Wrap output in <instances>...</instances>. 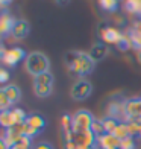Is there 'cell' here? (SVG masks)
I'll return each mask as SVG.
<instances>
[{"label":"cell","mask_w":141,"mask_h":149,"mask_svg":"<svg viewBox=\"0 0 141 149\" xmlns=\"http://www.w3.org/2000/svg\"><path fill=\"white\" fill-rule=\"evenodd\" d=\"M94 61L91 59V56L88 53L84 52H77L73 50L68 52L65 55V65L70 72H73L75 74H79V76H86L94 70Z\"/></svg>","instance_id":"1"},{"label":"cell","mask_w":141,"mask_h":149,"mask_svg":"<svg viewBox=\"0 0 141 149\" xmlns=\"http://www.w3.org/2000/svg\"><path fill=\"white\" fill-rule=\"evenodd\" d=\"M26 70L33 78L50 70V61L43 52H32L26 58Z\"/></svg>","instance_id":"2"},{"label":"cell","mask_w":141,"mask_h":149,"mask_svg":"<svg viewBox=\"0 0 141 149\" xmlns=\"http://www.w3.org/2000/svg\"><path fill=\"white\" fill-rule=\"evenodd\" d=\"M94 122V116L86 111V110H79L75 116H73V132H84L91 130V125Z\"/></svg>","instance_id":"3"},{"label":"cell","mask_w":141,"mask_h":149,"mask_svg":"<svg viewBox=\"0 0 141 149\" xmlns=\"http://www.w3.org/2000/svg\"><path fill=\"white\" fill-rule=\"evenodd\" d=\"M24 58H28V55H26L24 49H21V47H11V49L2 47V61L5 65L15 67Z\"/></svg>","instance_id":"4"},{"label":"cell","mask_w":141,"mask_h":149,"mask_svg":"<svg viewBox=\"0 0 141 149\" xmlns=\"http://www.w3.org/2000/svg\"><path fill=\"white\" fill-rule=\"evenodd\" d=\"M91 93H93V85L85 78L76 81L71 87V97L75 100H85L86 97H90Z\"/></svg>","instance_id":"5"},{"label":"cell","mask_w":141,"mask_h":149,"mask_svg":"<svg viewBox=\"0 0 141 149\" xmlns=\"http://www.w3.org/2000/svg\"><path fill=\"white\" fill-rule=\"evenodd\" d=\"M75 143L77 145V149H91L97 145V135L91 130L75 134Z\"/></svg>","instance_id":"6"},{"label":"cell","mask_w":141,"mask_h":149,"mask_svg":"<svg viewBox=\"0 0 141 149\" xmlns=\"http://www.w3.org/2000/svg\"><path fill=\"white\" fill-rule=\"evenodd\" d=\"M97 145L100 149H115L120 148V139H117L114 134L105 132L97 137Z\"/></svg>","instance_id":"7"},{"label":"cell","mask_w":141,"mask_h":149,"mask_svg":"<svg viewBox=\"0 0 141 149\" xmlns=\"http://www.w3.org/2000/svg\"><path fill=\"white\" fill-rule=\"evenodd\" d=\"M29 32H30V24L26 22V20H17L11 35L15 40H23L29 35Z\"/></svg>","instance_id":"8"},{"label":"cell","mask_w":141,"mask_h":149,"mask_svg":"<svg viewBox=\"0 0 141 149\" xmlns=\"http://www.w3.org/2000/svg\"><path fill=\"white\" fill-rule=\"evenodd\" d=\"M122 37H123L122 32L115 28H112V26H108V28L102 29V40L106 44H117Z\"/></svg>","instance_id":"9"},{"label":"cell","mask_w":141,"mask_h":149,"mask_svg":"<svg viewBox=\"0 0 141 149\" xmlns=\"http://www.w3.org/2000/svg\"><path fill=\"white\" fill-rule=\"evenodd\" d=\"M88 55L91 56V59L94 61V63L102 61L106 55H108V46H106V43H96V44H93L90 52H88Z\"/></svg>","instance_id":"10"},{"label":"cell","mask_w":141,"mask_h":149,"mask_svg":"<svg viewBox=\"0 0 141 149\" xmlns=\"http://www.w3.org/2000/svg\"><path fill=\"white\" fill-rule=\"evenodd\" d=\"M17 20L9 15V14H5L2 15L0 18V33H2V37H6L8 33H12V29H14V24H15Z\"/></svg>","instance_id":"11"},{"label":"cell","mask_w":141,"mask_h":149,"mask_svg":"<svg viewBox=\"0 0 141 149\" xmlns=\"http://www.w3.org/2000/svg\"><path fill=\"white\" fill-rule=\"evenodd\" d=\"M2 91L8 96V99L11 100V104L14 105V104H17L18 100H20V97H21V91H20V88L17 85H5L3 88H2Z\"/></svg>","instance_id":"12"},{"label":"cell","mask_w":141,"mask_h":149,"mask_svg":"<svg viewBox=\"0 0 141 149\" xmlns=\"http://www.w3.org/2000/svg\"><path fill=\"white\" fill-rule=\"evenodd\" d=\"M26 122H28V123H29L32 128H35L38 132L43 131L44 128H46V119L41 116V114H37V113L29 114L28 119H26Z\"/></svg>","instance_id":"13"},{"label":"cell","mask_w":141,"mask_h":149,"mask_svg":"<svg viewBox=\"0 0 141 149\" xmlns=\"http://www.w3.org/2000/svg\"><path fill=\"white\" fill-rule=\"evenodd\" d=\"M53 81H55L53 74L50 72H44L33 78V85H53Z\"/></svg>","instance_id":"14"},{"label":"cell","mask_w":141,"mask_h":149,"mask_svg":"<svg viewBox=\"0 0 141 149\" xmlns=\"http://www.w3.org/2000/svg\"><path fill=\"white\" fill-rule=\"evenodd\" d=\"M11 116L14 119V123L15 125H20V123H24L26 119H28V114L24 113L23 108H11Z\"/></svg>","instance_id":"15"},{"label":"cell","mask_w":141,"mask_h":149,"mask_svg":"<svg viewBox=\"0 0 141 149\" xmlns=\"http://www.w3.org/2000/svg\"><path fill=\"white\" fill-rule=\"evenodd\" d=\"M114 135L120 140H123L126 137H131L129 135V128H127V122H120V123L117 125V128H115V131H114Z\"/></svg>","instance_id":"16"},{"label":"cell","mask_w":141,"mask_h":149,"mask_svg":"<svg viewBox=\"0 0 141 149\" xmlns=\"http://www.w3.org/2000/svg\"><path fill=\"white\" fill-rule=\"evenodd\" d=\"M103 120V126H105V132H109V134H114L117 125L120 123V120H117L115 117H111V116H106Z\"/></svg>","instance_id":"17"},{"label":"cell","mask_w":141,"mask_h":149,"mask_svg":"<svg viewBox=\"0 0 141 149\" xmlns=\"http://www.w3.org/2000/svg\"><path fill=\"white\" fill-rule=\"evenodd\" d=\"M0 125H2L5 130L15 126L14 119H12V116H11V111H2L0 113Z\"/></svg>","instance_id":"18"},{"label":"cell","mask_w":141,"mask_h":149,"mask_svg":"<svg viewBox=\"0 0 141 149\" xmlns=\"http://www.w3.org/2000/svg\"><path fill=\"white\" fill-rule=\"evenodd\" d=\"M124 8L132 14H141V0H126Z\"/></svg>","instance_id":"19"},{"label":"cell","mask_w":141,"mask_h":149,"mask_svg":"<svg viewBox=\"0 0 141 149\" xmlns=\"http://www.w3.org/2000/svg\"><path fill=\"white\" fill-rule=\"evenodd\" d=\"M53 85H33V91L38 97H47L52 94Z\"/></svg>","instance_id":"20"},{"label":"cell","mask_w":141,"mask_h":149,"mask_svg":"<svg viewBox=\"0 0 141 149\" xmlns=\"http://www.w3.org/2000/svg\"><path fill=\"white\" fill-rule=\"evenodd\" d=\"M99 5L102 6V9L114 12L118 9V0H99Z\"/></svg>","instance_id":"21"},{"label":"cell","mask_w":141,"mask_h":149,"mask_svg":"<svg viewBox=\"0 0 141 149\" xmlns=\"http://www.w3.org/2000/svg\"><path fill=\"white\" fill-rule=\"evenodd\" d=\"M115 46H117V49H118V50L126 52V50H129L131 47H132V40H131V37L123 35L122 38H120V41H118Z\"/></svg>","instance_id":"22"},{"label":"cell","mask_w":141,"mask_h":149,"mask_svg":"<svg viewBox=\"0 0 141 149\" xmlns=\"http://www.w3.org/2000/svg\"><path fill=\"white\" fill-rule=\"evenodd\" d=\"M61 126L64 132H68V131H73V117L70 114H64L61 117Z\"/></svg>","instance_id":"23"},{"label":"cell","mask_w":141,"mask_h":149,"mask_svg":"<svg viewBox=\"0 0 141 149\" xmlns=\"http://www.w3.org/2000/svg\"><path fill=\"white\" fill-rule=\"evenodd\" d=\"M91 131L94 132L99 137V135H102L105 134V126H103V120H97V119H94L93 122V125H91Z\"/></svg>","instance_id":"24"},{"label":"cell","mask_w":141,"mask_h":149,"mask_svg":"<svg viewBox=\"0 0 141 149\" xmlns=\"http://www.w3.org/2000/svg\"><path fill=\"white\" fill-rule=\"evenodd\" d=\"M11 107H12L11 100L8 99V96H6L2 90H0V110L2 111H9Z\"/></svg>","instance_id":"25"},{"label":"cell","mask_w":141,"mask_h":149,"mask_svg":"<svg viewBox=\"0 0 141 149\" xmlns=\"http://www.w3.org/2000/svg\"><path fill=\"white\" fill-rule=\"evenodd\" d=\"M120 149H135V137H126L120 140Z\"/></svg>","instance_id":"26"},{"label":"cell","mask_w":141,"mask_h":149,"mask_svg":"<svg viewBox=\"0 0 141 149\" xmlns=\"http://www.w3.org/2000/svg\"><path fill=\"white\" fill-rule=\"evenodd\" d=\"M8 81H9V73H8V70L2 69V70H0V82H2V84H6Z\"/></svg>","instance_id":"27"},{"label":"cell","mask_w":141,"mask_h":149,"mask_svg":"<svg viewBox=\"0 0 141 149\" xmlns=\"http://www.w3.org/2000/svg\"><path fill=\"white\" fill-rule=\"evenodd\" d=\"M33 149H55L50 143H47V141H41V143H38L33 146Z\"/></svg>","instance_id":"28"},{"label":"cell","mask_w":141,"mask_h":149,"mask_svg":"<svg viewBox=\"0 0 141 149\" xmlns=\"http://www.w3.org/2000/svg\"><path fill=\"white\" fill-rule=\"evenodd\" d=\"M11 149H30V148H29V146H26V145H23V143H20V141H18V143H17V145H14Z\"/></svg>","instance_id":"29"},{"label":"cell","mask_w":141,"mask_h":149,"mask_svg":"<svg viewBox=\"0 0 141 149\" xmlns=\"http://www.w3.org/2000/svg\"><path fill=\"white\" fill-rule=\"evenodd\" d=\"M55 2H56V5H61V6H64V5L68 3L70 0H55Z\"/></svg>","instance_id":"30"},{"label":"cell","mask_w":141,"mask_h":149,"mask_svg":"<svg viewBox=\"0 0 141 149\" xmlns=\"http://www.w3.org/2000/svg\"><path fill=\"white\" fill-rule=\"evenodd\" d=\"M0 149H11V148H9L8 145H6L3 140H0Z\"/></svg>","instance_id":"31"},{"label":"cell","mask_w":141,"mask_h":149,"mask_svg":"<svg viewBox=\"0 0 141 149\" xmlns=\"http://www.w3.org/2000/svg\"><path fill=\"white\" fill-rule=\"evenodd\" d=\"M0 2H2V5L5 6V5H8V3L11 2V0H0Z\"/></svg>","instance_id":"32"},{"label":"cell","mask_w":141,"mask_h":149,"mask_svg":"<svg viewBox=\"0 0 141 149\" xmlns=\"http://www.w3.org/2000/svg\"><path fill=\"white\" fill-rule=\"evenodd\" d=\"M115 149H120V148H115Z\"/></svg>","instance_id":"33"}]
</instances>
